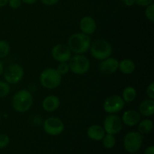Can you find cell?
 Masks as SVG:
<instances>
[{
    "label": "cell",
    "mask_w": 154,
    "mask_h": 154,
    "mask_svg": "<svg viewBox=\"0 0 154 154\" xmlns=\"http://www.w3.org/2000/svg\"><path fill=\"white\" fill-rule=\"evenodd\" d=\"M91 43L90 35L81 32L71 35L68 39L67 45L72 53L75 54H84L89 51Z\"/></svg>",
    "instance_id": "cell-1"
},
{
    "label": "cell",
    "mask_w": 154,
    "mask_h": 154,
    "mask_svg": "<svg viewBox=\"0 0 154 154\" xmlns=\"http://www.w3.org/2000/svg\"><path fill=\"white\" fill-rule=\"evenodd\" d=\"M12 107L18 113H26L29 111L33 104V97L28 90H20L12 97Z\"/></svg>",
    "instance_id": "cell-2"
},
{
    "label": "cell",
    "mask_w": 154,
    "mask_h": 154,
    "mask_svg": "<svg viewBox=\"0 0 154 154\" xmlns=\"http://www.w3.org/2000/svg\"><path fill=\"white\" fill-rule=\"evenodd\" d=\"M89 51L93 58L102 61L111 57L113 49L108 41L105 39H96L94 42L91 43Z\"/></svg>",
    "instance_id": "cell-3"
},
{
    "label": "cell",
    "mask_w": 154,
    "mask_h": 154,
    "mask_svg": "<svg viewBox=\"0 0 154 154\" xmlns=\"http://www.w3.org/2000/svg\"><path fill=\"white\" fill-rule=\"evenodd\" d=\"M42 87L48 90L57 88L62 82V75L54 68H48L43 70L39 77Z\"/></svg>",
    "instance_id": "cell-4"
},
{
    "label": "cell",
    "mask_w": 154,
    "mask_h": 154,
    "mask_svg": "<svg viewBox=\"0 0 154 154\" xmlns=\"http://www.w3.org/2000/svg\"><path fill=\"white\" fill-rule=\"evenodd\" d=\"M142 144L143 135L138 132H129L123 138V147L126 151L130 154L138 153Z\"/></svg>",
    "instance_id": "cell-5"
},
{
    "label": "cell",
    "mask_w": 154,
    "mask_h": 154,
    "mask_svg": "<svg viewBox=\"0 0 154 154\" xmlns=\"http://www.w3.org/2000/svg\"><path fill=\"white\" fill-rule=\"evenodd\" d=\"M70 71L76 75H84L90 70V62L84 54H75L69 60Z\"/></svg>",
    "instance_id": "cell-6"
},
{
    "label": "cell",
    "mask_w": 154,
    "mask_h": 154,
    "mask_svg": "<svg viewBox=\"0 0 154 154\" xmlns=\"http://www.w3.org/2000/svg\"><path fill=\"white\" fill-rule=\"evenodd\" d=\"M5 81L9 84H16L23 79L24 69L20 65L14 63L8 66L3 72Z\"/></svg>",
    "instance_id": "cell-7"
},
{
    "label": "cell",
    "mask_w": 154,
    "mask_h": 154,
    "mask_svg": "<svg viewBox=\"0 0 154 154\" xmlns=\"http://www.w3.org/2000/svg\"><path fill=\"white\" fill-rule=\"evenodd\" d=\"M43 129L48 135L57 136L61 135L65 129L64 123L57 117H50L43 123Z\"/></svg>",
    "instance_id": "cell-8"
},
{
    "label": "cell",
    "mask_w": 154,
    "mask_h": 154,
    "mask_svg": "<svg viewBox=\"0 0 154 154\" xmlns=\"http://www.w3.org/2000/svg\"><path fill=\"white\" fill-rule=\"evenodd\" d=\"M123 126L121 117L117 115V114H108L103 121V128L107 134L115 135L120 133L123 129Z\"/></svg>",
    "instance_id": "cell-9"
},
{
    "label": "cell",
    "mask_w": 154,
    "mask_h": 154,
    "mask_svg": "<svg viewBox=\"0 0 154 154\" xmlns=\"http://www.w3.org/2000/svg\"><path fill=\"white\" fill-rule=\"evenodd\" d=\"M125 103L121 96L118 95H112L105 100L103 103V109L107 114H117L124 108Z\"/></svg>",
    "instance_id": "cell-10"
},
{
    "label": "cell",
    "mask_w": 154,
    "mask_h": 154,
    "mask_svg": "<svg viewBox=\"0 0 154 154\" xmlns=\"http://www.w3.org/2000/svg\"><path fill=\"white\" fill-rule=\"evenodd\" d=\"M51 56L53 59L58 63L69 62L72 57V51L68 45L58 44L53 47L51 50Z\"/></svg>",
    "instance_id": "cell-11"
},
{
    "label": "cell",
    "mask_w": 154,
    "mask_h": 154,
    "mask_svg": "<svg viewBox=\"0 0 154 154\" xmlns=\"http://www.w3.org/2000/svg\"><path fill=\"white\" fill-rule=\"evenodd\" d=\"M119 62L116 58L108 57L102 60L99 65V69L103 75H112L118 70Z\"/></svg>",
    "instance_id": "cell-12"
},
{
    "label": "cell",
    "mask_w": 154,
    "mask_h": 154,
    "mask_svg": "<svg viewBox=\"0 0 154 154\" xmlns=\"http://www.w3.org/2000/svg\"><path fill=\"white\" fill-rule=\"evenodd\" d=\"M79 27L81 32L86 35H93L97 29L96 20L90 16H85L80 20Z\"/></svg>",
    "instance_id": "cell-13"
},
{
    "label": "cell",
    "mask_w": 154,
    "mask_h": 154,
    "mask_svg": "<svg viewBox=\"0 0 154 154\" xmlns=\"http://www.w3.org/2000/svg\"><path fill=\"white\" fill-rule=\"evenodd\" d=\"M141 115L139 114L138 111L135 110H127L123 113V116L121 117L122 122L126 126L132 127L139 123L141 120Z\"/></svg>",
    "instance_id": "cell-14"
},
{
    "label": "cell",
    "mask_w": 154,
    "mask_h": 154,
    "mask_svg": "<svg viewBox=\"0 0 154 154\" xmlns=\"http://www.w3.org/2000/svg\"><path fill=\"white\" fill-rule=\"evenodd\" d=\"M60 105V100L55 95H49L42 101V108L47 112H54L57 111Z\"/></svg>",
    "instance_id": "cell-15"
},
{
    "label": "cell",
    "mask_w": 154,
    "mask_h": 154,
    "mask_svg": "<svg viewBox=\"0 0 154 154\" xmlns=\"http://www.w3.org/2000/svg\"><path fill=\"white\" fill-rule=\"evenodd\" d=\"M105 134L106 133L103 126L98 124L91 125L89 126L87 130V135L88 138L94 141H102Z\"/></svg>",
    "instance_id": "cell-16"
},
{
    "label": "cell",
    "mask_w": 154,
    "mask_h": 154,
    "mask_svg": "<svg viewBox=\"0 0 154 154\" xmlns=\"http://www.w3.org/2000/svg\"><path fill=\"white\" fill-rule=\"evenodd\" d=\"M138 112L144 117H151L154 114V99H147L140 103Z\"/></svg>",
    "instance_id": "cell-17"
},
{
    "label": "cell",
    "mask_w": 154,
    "mask_h": 154,
    "mask_svg": "<svg viewBox=\"0 0 154 154\" xmlns=\"http://www.w3.org/2000/svg\"><path fill=\"white\" fill-rule=\"evenodd\" d=\"M118 69L124 75H130L135 70V64L130 59H124L119 62Z\"/></svg>",
    "instance_id": "cell-18"
},
{
    "label": "cell",
    "mask_w": 154,
    "mask_h": 154,
    "mask_svg": "<svg viewBox=\"0 0 154 154\" xmlns=\"http://www.w3.org/2000/svg\"><path fill=\"white\" fill-rule=\"evenodd\" d=\"M122 99L126 103L133 102L137 97L136 89L132 86H128L123 89L122 92Z\"/></svg>",
    "instance_id": "cell-19"
},
{
    "label": "cell",
    "mask_w": 154,
    "mask_h": 154,
    "mask_svg": "<svg viewBox=\"0 0 154 154\" xmlns=\"http://www.w3.org/2000/svg\"><path fill=\"white\" fill-rule=\"evenodd\" d=\"M153 123L150 119H144L140 120L138 123V132H140L141 135L148 134L153 130Z\"/></svg>",
    "instance_id": "cell-20"
},
{
    "label": "cell",
    "mask_w": 154,
    "mask_h": 154,
    "mask_svg": "<svg viewBox=\"0 0 154 154\" xmlns=\"http://www.w3.org/2000/svg\"><path fill=\"white\" fill-rule=\"evenodd\" d=\"M102 145L106 149H112L117 143L115 135H111V134H105V136L102 138Z\"/></svg>",
    "instance_id": "cell-21"
},
{
    "label": "cell",
    "mask_w": 154,
    "mask_h": 154,
    "mask_svg": "<svg viewBox=\"0 0 154 154\" xmlns=\"http://www.w3.org/2000/svg\"><path fill=\"white\" fill-rule=\"evenodd\" d=\"M11 46L8 42L0 40V60L4 59L10 54Z\"/></svg>",
    "instance_id": "cell-22"
},
{
    "label": "cell",
    "mask_w": 154,
    "mask_h": 154,
    "mask_svg": "<svg viewBox=\"0 0 154 154\" xmlns=\"http://www.w3.org/2000/svg\"><path fill=\"white\" fill-rule=\"evenodd\" d=\"M11 91L10 84L6 81H0V99L8 96Z\"/></svg>",
    "instance_id": "cell-23"
},
{
    "label": "cell",
    "mask_w": 154,
    "mask_h": 154,
    "mask_svg": "<svg viewBox=\"0 0 154 154\" xmlns=\"http://www.w3.org/2000/svg\"><path fill=\"white\" fill-rule=\"evenodd\" d=\"M57 71L63 76L66 75L70 72V68L69 65L67 62H63V63H59V65L57 67Z\"/></svg>",
    "instance_id": "cell-24"
},
{
    "label": "cell",
    "mask_w": 154,
    "mask_h": 154,
    "mask_svg": "<svg viewBox=\"0 0 154 154\" xmlns=\"http://www.w3.org/2000/svg\"><path fill=\"white\" fill-rule=\"evenodd\" d=\"M144 14H145L146 18H147L148 20H150V22H153L154 21V4L153 3L146 6Z\"/></svg>",
    "instance_id": "cell-25"
},
{
    "label": "cell",
    "mask_w": 154,
    "mask_h": 154,
    "mask_svg": "<svg viewBox=\"0 0 154 154\" xmlns=\"http://www.w3.org/2000/svg\"><path fill=\"white\" fill-rule=\"evenodd\" d=\"M10 143V138L6 134H0V149L8 147Z\"/></svg>",
    "instance_id": "cell-26"
},
{
    "label": "cell",
    "mask_w": 154,
    "mask_h": 154,
    "mask_svg": "<svg viewBox=\"0 0 154 154\" xmlns=\"http://www.w3.org/2000/svg\"><path fill=\"white\" fill-rule=\"evenodd\" d=\"M8 5L11 8L17 9L22 5V1L21 0H8Z\"/></svg>",
    "instance_id": "cell-27"
},
{
    "label": "cell",
    "mask_w": 154,
    "mask_h": 154,
    "mask_svg": "<svg viewBox=\"0 0 154 154\" xmlns=\"http://www.w3.org/2000/svg\"><path fill=\"white\" fill-rule=\"evenodd\" d=\"M146 93H147V96L149 99H154V83L151 82L147 87L146 90Z\"/></svg>",
    "instance_id": "cell-28"
},
{
    "label": "cell",
    "mask_w": 154,
    "mask_h": 154,
    "mask_svg": "<svg viewBox=\"0 0 154 154\" xmlns=\"http://www.w3.org/2000/svg\"><path fill=\"white\" fill-rule=\"evenodd\" d=\"M135 3L141 7H146L153 3V0H135Z\"/></svg>",
    "instance_id": "cell-29"
},
{
    "label": "cell",
    "mask_w": 154,
    "mask_h": 154,
    "mask_svg": "<svg viewBox=\"0 0 154 154\" xmlns=\"http://www.w3.org/2000/svg\"><path fill=\"white\" fill-rule=\"evenodd\" d=\"M42 4L46 6H53L60 2V0H41Z\"/></svg>",
    "instance_id": "cell-30"
},
{
    "label": "cell",
    "mask_w": 154,
    "mask_h": 154,
    "mask_svg": "<svg viewBox=\"0 0 154 154\" xmlns=\"http://www.w3.org/2000/svg\"><path fill=\"white\" fill-rule=\"evenodd\" d=\"M144 154H154V146L151 145L147 147L144 150Z\"/></svg>",
    "instance_id": "cell-31"
},
{
    "label": "cell",
    "mask_w": 154,
    "mask_h": 154,
    "mask_svg": "<svg viewBox=\"0 0 154 154\" xmlns=\"http://www.w3.org/2000/svg\"><path fill=\"white\" fill-rule=\"evenodd\" d=\"M123 2H124V4L126 6H129V7L134 5L135 4V0H123Z\"/></svg>",
    "instance_id": "cell-32"
},
{
    "label": "cell",
    "mask_w": 154,
    "mask_h": 154,
    "mask_svg": "<svg viewBox=\"0 0 154 154\" xmlns=\"http://www.w3.org/2000/svg\"><path fill=\"white\" fill-rule=\"evenodd\" d=\"M22 2L25 3L26 5H33L38 1V0H21Z\"/></svg>",
    "instance_id": "cell-33"
},
{
    "label": "cell",
    "mask_w": 154,
    "mask_h": 154,
    "mask_svg": "<svg viewBox=\"0 0 154 154\" xmlns=\"http://www.w3.org/2000/svg\"><path fill=\"white\" fill-rule=\"evenodd\" d=\"M8 0H0V8H3L7 5Z\"/></svg>",
    "instance_id": "cell-34"
},
{
    "label": "cell",
    "mask_w": 154,
    "mask_h": 154,
    "mask_svg": "<svg viewBox=\"0 0 154 154\" xmlns=\"http://www.w3.org/2000/svg\"><path fill=\"white\" fill-rule=\"evenodd\" d=\"M4 63L0 60V75H2L3 72H4Z\"/></svg>",
    "instance_id": "cell-35"
},
{
    "label": "cell",
    "mask_w": 154,
    "mask_h": 154,
    "mask_svg": "<svg viewBox=\"0 0 154 154\" xmlns=\"http://www.w3.org/2000/svg\"><path fill=\"white\" fill-rule=\"evenodd\" d=\"M132 154H139V153H132Z\"/></svg>",
    "instance_id": "cell-36"
}]
</instances>
